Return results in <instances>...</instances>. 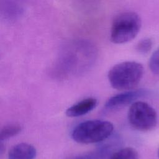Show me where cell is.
<instances>
[{
	"mask_svg": "<svg viewBox=\"0 0 159 159\" xmlns=\"http://www.w3.org/2000/svg\"><path fill=\"white\" fill-rule=\"evenodd\" d=\"M143 75V66L136 61H127L113 66L108 73L111 86L117 90H133Z\"/></svg>",
	"mask_w": 159,
	"mask_h": 159,
	"instance_id": "1",
	"label": "cell"
},
{
	"mask_svg": "<svg viewBox=\"0 0 159 159\" xmlns=\"http://www.w3.org/2000/svg\"><path fill=\"white\" fill-rule=\"evenodd\" d=\"M141 19L135 12H122L114 18L110 33L111 40L114 43H124L134 39L141 28Z\"/></svg>",
	"mask_w": 159,
	"mask_h": 159,
	"instance_id": "2",
	"label": "cell"
},
{
	"mask_svg": "<svg viewBox=\"0 0 159 159\" xmlns=\"http://www.w3.org/2000/svg\"><path fill=\"white\" fill-rule=\"evenodd\" d=\"M113 130V124L109 121L89 120L78 124L73 129L71 137L80 143H98L107 139Z\"/></svg>",
	"mask_w": 159,
	"mask_h": 159,
	"instance_id": "3",
	"label": "cell"
},
{
	"mask_svg": "<svg viewBox=\"0 0 159 159\" xmlns=\"http://www.w3.org/2000/svg\"><path fill=\"white\" fill-rule=\"evenodd\" d=\"M127 117L132 127L143 132L153 129L157 122L155 110L150 104L142 101H137L130 105Z\"/></svg>",
	"mask_w": 159,
	"mask_h": 159,
	"instance_id": "4",
	"label": "cell"
},
{
	"mask_svg": "<svg viewBox=\"0 0 159 159\" xmlns=\"http://www.w3.org/2000/svg\"><path fill=\"white\" fill-rule=\"evenodd\" d=\"M147 91L143 89H133L116 94L110 98L105 104L107 110L120 109L137 101V99L146 95Z\"/></svg>",
	"mask_w": 159,
	"mask_h": 159,
	"instance_id": "5",
	"label": "cell"
},
{
	"mask_svg": "<svg viewBox=\"0 0 159 159\" xmlns=\"http://www.w3.org/2000/svg\"><path fill=\"white\" fill-rule=\"evenodd\" d=\"M96 104V99L94 98H85L68 107L66 111V115L70 117L82 116L92 111Z\"/></svg>",
	"mask_w": 159,
	"mask_h": 159,
	"instance_id": "6",
	"label": "cell"
},
{
	"mask_svg": "<svg viewBox=\"0 0 159 159\" xmlns=\"http://www.w3.org/2000/svg\"><path fill=\"white\" fill-rule=\"evenodd\" d=\"M37 155L35 148L27 143L13 146L8 153V159H34Z\"/></svg>",
	"mask_w": 159,
	"mask_h": 159,
	"instance_id": "7",
	"label": "cell"
},
{
	"mask_svg": "<svg viewBox=\"0 0 159 159\" xmlns=\"http://www.w3.org/2000/svg\"><path fill=\"white\" fill-rule=\"evenodd\" d=\"M22 130L20 125L17 124H7L2 127L0 132L1 141L8 139L18 134Z\"/></svg>",
	"mask_w": 159,
	"mask_h": 159,
	"instance_id": "8",
	"label": "cell"
},
{
	"mask_svg": "<svg viewBox=\"0 0 159 159\" xmlns=\"http://www.w3.org/2000/svg\"><path fill=\"white\" fill-rule=\"evenodd\" d=\"M110 159H139V155L134 148L125 147L114 153Z\"/></svg>",
	"mask_w": 159,
	"mask_h": 159,
	"instance_id": "9",
	"label": "cell"
},
{
	"mask_svg": "<svg viewBox=\"0 0 159 159\" xmlns=\"http://www.w3.org/2000/svg\"><path fill=\"white\" fill-rule=\"evenodd\" d=\"M107 152L106 148H101L95 152L80 155L71 159H103L107 155Z\"/></svg>",
	"mask_w": 159,
	"mask_h": 159,
	"instance_id": "10",
	"label": "cell"
},
{
	"mask_svg": "<svg viewBox=\"0 0 159 159\" xmlns=\"http://www.w3.org/2000/svg\"><path fill=\"white\" fill-rule=\"evenodd\" d=\"M153 41L150 38L146 37L141 39L136 45L137 51L141 54L148 53L152 48Z\"/></svg>",
	"mask_w": 159,
	"mask_h": 159,
	"instance_id": "11",
	"label": "cell"
},
{
	"mask_svg": "<svg viewBox=\"0 0 159 159\" xmlns=\"http://www.w3.org/2000/svg\"><path fill=\"white\" fill-rule=\"evenodd\" d=\"M148 65L153 73L159 75V48L154 51L151 55Z\"/></svg>",
	"mask_w": 159,
	"mask_h": 159,
	"instance_id": "12",
	"label": "cell"
},
{
	"mask_svg": "<svg viewBox=\"0 0 159 159\" xmlns=\"http://www.w3.org/2000/svg\"><path fill=\"white\" fill-rule=\"evenodd\" d=\"M158 158H159V148L158 150Z\"/></svg>",
	"mask_w": 159,
	"mask_h": 159,
	"instance_id": "13",
	"label": "cell"
}]
</instances>
